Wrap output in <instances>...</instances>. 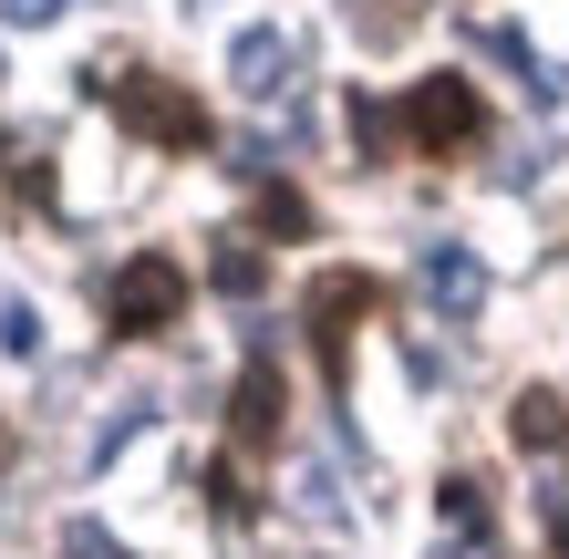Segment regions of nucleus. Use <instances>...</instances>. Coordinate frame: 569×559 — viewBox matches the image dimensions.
Wrapping results in <instances>:
<instances>
[{"instance_id":"2","label":"nucleus","mask_w":569,"mask_h":559,"mask_svg":"<svg viewBox=\"0 0 569 559\" xmlns=\"http://www.w3.org/2000/svg\"><path fill=\"white\" fill-rule=\"evenodd\" d=\"M383 301V280L373 270H321L311 280V301H300V321H311V342H321V373H331V393H342V373H352V321Z\"/></svg>"},{"instance_id":"1","label":"nucleus","mask_w":569,"mask_h":559,"mask_svg":"<svg viewBox=\"0 0 569 559\" xmlns=\"http://www.w3.org/2000/svg\"><path fill=\"white\" fill-rule=\"evenodd\" d=\"M104 93H114V114L136 124L146 146H166V156H197V146L218 136V124H208V104H197L187 83H166V73H114Z\"/></svg>"},{"instance_id":"17","label":"nucleus","mask_w":569,"mask_h":559,"mask_svg":"<svg viewBox=\"0 0 569 559\" xmlns=\"http://www.w3.org/2000/svg\"><path fill=\"white\" fill-rule=\"evenodd\" d=\"M0 11H11V21L31 31V21H62V0H0Z\"/></svg>"},{"instance_id":"6","label":"nucleus","mask_w":569,"mask_h":559,"mask_svg":"<svg viewBox=\"0 0 569 559\" xmlns=\"http://www.w3.org/2000/svg\"><path fill=\"white\" fill-rule=\"evenodd\" d=\"M280 405H290V393H280V363L259 352V363L239 373V393H228V436H239L249 456H270L280 446Z\"/></svg>"},{"instance_id":"18","label":"nucleus","mask_w":569,"mask_h":559,"mask_svg":"<svg viewBox=\"0 0 569 559\" xmlns=\"http://www.w3.org/2000/svg\"><path fill=\"white\" fill-rule=\"evenodd\" d=\"M549 549H569V498H559V508H549Z\"/></svg>"},{"instance_id":"13","label":"nucleus","mask_w":569,"mask_h":559,"mask_svg":"<svg viewBox=\"0 0 569 559\" xmlns=\"http://www.w3.org/2000/svg\"><path fill=\"white\" fill-rule=\"evenodd\" d=\"M0 352H42V321H31V301H11V290H0Z\"/></svg>"},{"instance_id":"8","label":"nucleus","mask_w":569,"mask_h":559,"mask_svg":"<svg viewBox=\"0 0 569 559\" xmlns=\"http://www.w3.org/2000/svg\"><path fill=\"white\" fill-rule=\"evenodd\" d=\"M508 436H518L528 456H559V446H569V405H559V393H518Z\"/></svg>"},{"instance_id":"10","label":"nucleus","mask_w":569,"mask_h":559,"mask_svg":"<svg viewBox=\"0 0 569 559\" xmlns=\"http://www.w3.org/2000/svg\"><path fill=\"white\" fill-rule=\"evenodd\" d=\"M259 228H270V239H311V197H300V187H270V197H259Z\"/></svg>"},{"instance_id":"4","label":"nucleus","mask_w":569,"mask_h":559,"mask_svg":"<svg viewBox=\"0 0 569 559\" xmlns=\"http://www.w3.org/2000/svg\"><path fill=\"white\" fill-rule=\"evenodd\" d=\"M405 136H415L425 156H456V146H477V136H487V104H477V83H466V73H425V83L405 93Z\"/></svg>"},{"instance_id":"15","label":"nucleus","mask_w":569,"mask_h":559,"mask_svg":"<svg viewBox=\"0 0 569 559\" xmlns=\"http://www.w3.org/2000/svg\"><path fill=\"white\" fill-rule=\"evenodd\" d=\"M62 559H124V549L93 529V518H73V529H62Z\"/></svg>"},{"instance_id":"11","label":"nucleus","mask_w":569,"mask_h":559,"mask_svg":"<svg viewBox=\"0 0 569 559\" xmlns=\"http://www.w3.org/2000/svg\"><path fill=\"white\" fill-rule=\"evenodd\" d=\"M435 508H446V518H456L466 539L487 529V487H477V477H446V487H435Z\"/></svg>"},{"instance_id":"14","label":"nucleus","mask_w":569,"mask_h":559,"mask_svg":"<svg viewBox=\"0 0 569 559\" xmlns=\"http://www.w3.org/2000/svg\"><path fill=\"white\" fill-rule=\"evenodd\" d=\"M208 508H218V518H249L259 498H249V477H239V467H208Z\"/></svg>"},{"instance_id":"7","label":"nucleus","mask_w":569,"mask_h":559,"mask_svg":"<svg viewBox=\"0 0 569 559\" xmlns=\"http://www.w3.org/2000/svg\"><path fill=\"white\" fill-rule=\"evenodd\" d=\"M415 280H425V301L446 311V321H477V301H487V270H477V249H456V239H435V249L415 259Z\"/></svg>"},{"instance_id":"9","label":"nucleus","mask_w":569,"mask_h":559,"mask_svg":"<svg viewBox=\"0 0 569 559\" xmlns=\"http://www.w3.org/2000/svg\"><path fill=\"white\" fill-rule=\"evenodd\" d=\"M393 136H405V114H393L383 93H352V146L362 156H393Z\"/></svg>"},{"instance_id":"12","label":"nucleus","mask_w":569,"mask_h":559,"mask_svg":"<svg viewBox=\"0 0 569 559\" xmlns=\"http://www.w3.org/2000/svg\"><path fill=\"white\" fill-rule=\"evenodd\" d=\"M208 280L228 290V301H249V290H259V249H249V239H228V249H218V270H208Z\"/></svg>"},{"instance_id":"5","label":"nucleus","mask_w":569,"mask_h":559,"mask_svg":"<svg viewBox=\"0 0 569 559\" xmlns=\"http://www.w3.org/2000/svg\"><path fill=\"white\" fill-rule=\"evenodd\" d=\"M228 83H239L249 104H280V93L300 83V42H290L280 21H249L239 42H228Z\"/></svg>"},{"instance_id":"16","label":"nucleus","mask_w":569,"mask_h":559,"mask_svg":"<svg viewBox=\"0 0 569 559\" xmlns=\"http://www.w3.org/2000/svg\"><path fill=\"white\" fill-rule=\"evenodd\" d=\"M300 508H311V518H342V498H331V467H300Z\"/></svg>"},{"instance_id":"3","label":"nucleus","mask_w":569,"mask_h":559,"mask_svg":"<svg viewBox=\"0 0 569 559\" xmlns=\"http://www.w3.org/2000/svg\"><path fill=\"white\" fill-rule=\"evenodd\" d=\"M177 311H187V270H177L166 249L124 259V270H114V290H104V321H114L124 342H136V332H166Z\"/></svg>"}]
</instances>
